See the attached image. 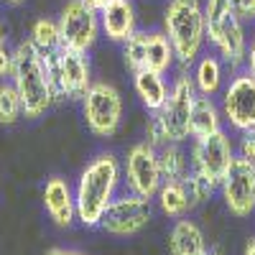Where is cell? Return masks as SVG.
<instances>
[{
	"mask_svg": "<svg viewBox=\"0 0 255 255\" xmlns=\"http://www.w3.org/2000/svg\"><path fill=\"white\" fill-rule=\"evenodd\" d=\"M120 181H123V163L113 153H100L84 166L74 186L77 220L84 227H100L110 202L118 197Z\"/></svg>",
	"mask_w": 255,
	"mask_h": 255,
	"instance_id": "6da1fadb",
	"label": "cell"
},
{
	"mask_svg": "<svg viewBox=\"0 0 255 255\" xmlns=\"http://www.w3.org/2000/svg\"><path fill=\"white\" fill-rule=\"evenodd\" d=\"M207 44L230 69H245L248 59V33L245 20L235 0H207L204 3Z\"/></svg>",
	"mask_w": 255,
	"mask_h": 255,
	"instance_id": "7a4b0ae2",
	"label": "cell"
},
{
	"mask_svg": "<svg viewBox=\"0 0 255 255\" xmlns=\"http://www.w3.org/2000/svg\"><path fill=\"white\" fill-rule=\"evenodd\" d=\"M13 59H15V67L10 82L20 95V102H23V118L36 120L56 102L46 61L31 41H20L13 49Z\"/></svg>",
	"mask_w": 255,
	"mask_h": 255,
	"instance_id": "3957f363",
	"label": "cell"
},
{
	"mask_svg": "<svg viewBox=\"0 0 255 255\" xmlns=\"http://www.w3.org/2000/svg\"><path fill=\"white\" fill-rule=\"evenodd\" d=\"M163 33L171 41L181 69H191L207 44L202 0H168L163 8Z\"/></svg>",
	"mask_w": 255,
	"mask_h": 255,
	"instance_id": "277c9868",
	"label": "cell"
},
{
	"mask_svg": "<svg viewBox=\"0 0 255 255\" xmlns=\"http://www.w3.org/2000/svg\"><path fill=\"white\" fill-rule=\"evenodd\" d=\"M46 69H49V79L56 95V102L61 100H79L87 95L90 84H92V67L90 59L84 51H74L61 46L56 54L44 56Z\"/></svg>",
	"mask_w": 255,
	"mask_h": 255,
	"instance_id": "5b68a950",
	"label": "cell"
},
{
	"mask_svg": "<svg viewBox=\"0 0 255 255\" xmlns=\"http://www.w3.org/2000/svg\"><path fill=\"white\" fill-rule=\"evenodd\" d=\"M194 100H197V87H194V82H191L189 69H179V74L171 82V87H168V97L163 102V108L156 113L168 143H184V140L191 138L189 120H191Z\"/></svg>",
	"mask_w": 255,
	"mask_h": 255,
	"instance_id": "8992f818",
	"label": "cell"
},
{
	"mask_svg": "<svg viewBox=\"0 0 255 255\" xmlns=\"http://www.w3.org/2000/svg\"><path fill=\"white\" fill-rule=\"evenodd\" d=\"M82 115L90 133L97 138H113L123 125V97L110 82H92L82 97Z\"/></svg>",
	"mask_w": 255,
	"mask_h": 255,
	"instance_id": "52a82bcc",
	"label": "cell"
},
{
	"mask_svg": "<svg viewBox=\"0 0 255 255\" xmlns=\"http://www.w3.org/2000/svg\"><path fill=\"white\" fill-rule=\"evenodd\" d=\"M222 120L235 133H245L255 128V74L238 69L222 90Z\"/></svg>",
	"mask_w": 255,
	"mask_h": 255,
	"instance_id": "ba28073f",
	"label": "cell"
},
{
	"mask_svg": "<svg viewBox=\"0 0 255 255\" xmlns=\"http://www.w3.org/2000/svg\"><path fill=\"white\" fill-rule=\"evenodd\" d=\"M123 181L128 191L140 194L145 199H153L158 194L163 184L161 168H158V151L148 140H140L128 148L123 161Z\"/></svg>",
	"mask_w": 255,
	"mask_h": 255,
	"instance_id": "9c48e42d",
	"label": "cell"
},
{
	"mask_svg": "<svg viewBox=\"0 0 255 255\" xmlns=\"http://www.w3.org/2000/svg\"><path fill=\"white\" fill-rule=\"evenodd\" d=\"M151 217H153L151 199H145L140 194H133V191H125V194H118L110 202L100 227L108 232V235L130 238V235H138L140 230H145L148 222H151Z\"/></svg>",
	"mask_w": 255,
	"mask_h": 255,
	"instance_id": "30bf717a",
	"label": "cell"
},
{
	"mask_svg": "<svg viewBox=\"0 0 255 255\" xmlns=\"http://www.w3.org/2000/svg\"><path fill=\"white\" fill-rule=\"evenodd\" d=\"M235 143H232L230 133L225 130H217L212 135H204V138H194L191 143V151H189V166L197 168V171L207 174L212 181L222 184L225 174L230 171L232 161H235Z\"/></svg>",
	"mask_w": 255,
	"mask_h": 255,
	"instance_id": "8fae6325",
	"label": "cell"
},
{
	"mask_svg": "<svg viewBox=\"0 0 255 255\" xmlns=\"http://www.w3.org/2000/svg\"><path fill=\"white\" fill-rule=\"evenodd\" d=\"M61 44L74 51L87 54L100 36V13L87 5V0H69L59 15Z\"/></svg>",
	"mask_w": 255,
	"mask_h": 255,
	"instance_id": "7c38bea8",
	"label": "cell"
},
{
	"mask_svg": "<svg viewBox=\"0 0 255 255\" xmlns=\"http://www.w3.org/2000/svg\"><path fill=\"white\" fill-rule=\"evenodd\" d=\"M220 191L232 217H250L255 212V166L235 156L220 184Z\"/></svg>",
	"mask_w": 255,
	"mask_h": 255,
	"instance_id": "4fadbf2b",
	"label": "cell"
},
{
	"mask_svg": "<svg viewBox=\"0 0 255 255\" xmlns=\"http://www.w3.org/2000/svg\"><path fill=\"white\" fill-rule=\"evenodd\" d=\"M44 207L56 227H72V222L77 220V202L72 184L61 176L49 179L44 186Z\"/></svg>",
	"mask_w": 255,
	"mask_h": 255,
	"instance_id": "5bb4252c",
	"label": "cell"
},
{
	"mask_svg": "<svg viewBox=\"0 0 255 255\" xmlns=\"http://www.w3.org/2000/svg\"><path fill=\"white\" fill-rule=\"evenodd\" d=\"M100 28L113 44H123L135 33V5L133 0H110L100 10Z\"/></svg>",
	"mask_w": 255,
	"mask_h": 255,
	"instance_id": "9a60e30c",
	"label": "cell"
},
{
	"mask_svg": "<svg viewBox=\"0 0 255 255\" xmlns=\"http://www.w3.org/2000/svg\"><path fill=\"white\" fill-rule=\"evenodd\" d=\"M227 64L212 51V54H202L194 64H191V82L197 87V95H207V97H217L222 90H225V79H227V72H225Z\"/></svg>",
	"mask_w": 255,
	"mask_h": 255,
	"instance_id": "2e32d148",
	"label": "cell"
},
{
	"mask_svg": "<svg viewBox=\"0 0 255 255\" xmlns=\"http://www.w3.org/2000/svg\"><path fill=\"white\" fill-rule=\"evenodd\" d=\"M168 87L171 84L166 82V74L161 72H151V69L133 72V90L148 113H158L163 108V102L168 97Z\"/></svg>",
	"mask_w": 255,
	"mask_h": 255,
	"instance_id": "e0dca14e",
	"label": "cell"
},
{
	"mask_svg": "<svg viewBox=\"0 0 255 255\" xmlns=\"http://www.w3.org/2000/svg\"><path fill=\"white\" fill-rule=\"evenodd\" d=\"M168 253L171 255H204L207 238L202 227L194 220H176V225L168 232Z\"/></svg>",
	"mask_w": 255,
	"mask_h": 255,
	"instance_id": "ac0fdd59",
	"label": "cell"
},
{
	"mask_svg": "<svg viewBox=\"0 0 255 255\" xmlns=\"http://www.w3.org/2000/svg\"><path fill=\"white\" fill-rule=\"evenodd\" d=\"M189 130L191 138H204L222 130V110L215 102V97L197 95L194 108H191V120H189Z\"/></svg>",
	"mask_w": 255,
	"mask_h": 255,
	"instance_id": "d6986e66",
	"label": "cell"
},
{
	"mask_svg": "<svg viewBox=\"0 0 255 255\" xmlns=\"http://www.w3.org/2000/svg\"><path fill=\"white\" fill-rule=\"evenodd\" d=\"M143 64H145L143 69L161 72V74H166L176 64L174 46L163 31H145V61Z\"/></svg>",
	"mask_w": 255,
	"mask_h": 255,
	"instance_id": "ffe728a7",
	"label": "cell"
},
{
	"mask_svg": "<svg viewBox=\"0 0 255 255\" xmlns=\"http://www.w3.org/2000/svg\"><path fill=\"white\" fill-rule=\"evenodd\" d=\"M158 207L166 217L171 220H181L186 212L191 209V202H189V191H186V184L184 181H163L161 189H158Z\"/></svg>",
	"mask_w": 255,
	"mask_h": 255,
	"instance_id": "44dd1931",
	"label": "cell"
},
{
	"mask_svg": "<svg viewBox=\"0 0 255 255\" xmlns=\"http://www.w3.org/2000/svg\"><path fill=\"white\" fill-rule=\"evenodd\" d=\"M158 168H161L163 181H184L191 166L181 143H163L158 148Z\"/></svg>",
	"mask_w": 255,
	"mask_h": 255,
	"instance_id": "7402d4cb",
	"label": "cell"
},
{
	"mask_svg": "<svg viewBox=\"0 0 255 255\" xmlns=\"http://www.w3.org/2000/svg\"><path fill=\"white\" fill-rule=\"evenodd\" d=\"M31 44L36 46V51L41 56H49V54H56L64 44H61V31H59V20H51V18H41L31 26Z\"/></svg>",
	"mask_w": 255,
	"mask_h": 255,
	"instance_id": "603a6c76",
	"label": "cell"
},
{
	"mask_svg": "<svg viewBox=\"0 0 255 255\" xmlns=\"http://www.w3.org/2000/svg\"><path fill=\"white\" fill-rule=\"evenodd\" d=\"M20 118H23V102H20V95L13 87V82L5 79L0 84V125L10 128Z\"/></svg>",
	"mask_w": 255,
	"mask_h": 255,
	"instance_id": "cb8c5ba5",
	"label": "cell"
},
{
	"mask_svg": "<svg viewBox=\"0 0 255 255\" xmlns=\"http://www.w3.org/2000/svg\"><path fill=\"white\" fill-rule=\"evenodd\" d=\"M184 184H186V191H189L191 207L204 204L207 199H212V194H215V189H217V184L212 181L207 174L197 171V168H189V174L184 176Z\"/></svg>",
	"mask_w": 255,
	"mask_h": 255,
	"instance_id": "d4e9b609",
	"label": "cell"
},
{
	"mask_svg": "<svg viewBox=\"0 0 255 255\" xmlns=\"http://www.w3.org/2000/svg\"><path fill=\"white\" fill-rule=\"evenodd\" d=\"M123 59H125V67L130 69V72H140L145 67V31H138L123 41Z\"/></svg>",
	"mask_w": 255,
	"mask_h": 255,
	"instance_id": "484cf974",
	"label": "cell"
},
{
	"mask_svg": "<svg viewBox=\"0 0 255 255\" xmlns=\"http://www.w3.org/2000/svg\"><path fill=\"white\" fill-rule=\"evenodd\" d=\"M145 140L151 143L156 151H158L163 143H168L166 135H163V128H161V123H158V118H156V113H151V118H148V125H145Z\"/></svg>",
	"mask_w": 255,
	"mask_h": 255,
	"instance_id": "4316f807",
	"label": "cell"
},
{
	"mask_svg": "<svg viewBox=\"0 0 255 255\" xmlns=\"http://www.w3.org/2000/svg\"><path fill=\"white\" fill-rule=\"evenodd\" d=\"M238 135H240V143H238V156L255 166V128H253V130H245V133H238Z\"/></svg>",
	"mask_w": 255,
	"mask_h": 255,
	"instance_id": "83f0119b",
	"label": "cell"
},
{
	"mask_svg": "<svg viewBox=\"0 0 255 255\" xmlns=\"http://www.w3.org/2000/svg\"><path fill=\"white\" fill-rule=\"evenodd\" d=\"M13 67H15L13 51H8L3 46V49H0V79H10L13 77Z\"/></svg>",
	"mask_w": 255,
	"mask_h": 255,
	"instance_id": "f1b7e54d",
	"label": "cell"
},
{
	"mask_svg": "<svg viewBox=\"0 0 255 255\" xmlns=\"http://www.w3.org/2000/svg\"><path fill=\"white\" fill-rule=\"evenodd\" d=\"M243 20H255V0H235Z\"/></svg>",
	"mask_w": 255,
	"mask_h": 255,
	"instance_id": "f546056e",
	"label": "cell"
},
{
	"mask_svg": "<svg viewBox=\"0 0 255 255\" xmlns=\"http://www.w3.org/2000/svg\"><path fill=\"white\" fill-rule=\"evenodd\" d=\"M245 69H248L250 74H255V36H253V41L248 44V59H245Z\"/></svg>",
	"mask_w": 255,
	"mask_h": 255,
	"instance_id": "4dcf8cb0",
	"label": "cell"
},
{
	"mask_svg": "<svg viewBox=\"0 0 255 255\" xmlns=\"http://www.w3.org/2000/svg\"><path fill=\"white\" fill-rule=\"evenodd\" d=\"M46 255H87V253H82V250H69V248H51Z\"/></svg>",
	"mask_w": 255,
	"mask_h": 255,
	"instance_id": "1f68e13d",
	"label": "cell"
},
{
	"mask_svg": "<svg viewBox=\"0 0 255 255\" xmlns=\"http://www.w3.org/2000/svg\"><path fill=\"white\" fill-rule=\"evenodd\" d=\"M108 3H110V0H87V5H92V8L97 10V13H100V10H102L105 5H108Z\"/></svg>",
	"mask_w": 255,
	"mask_h": 255,
	"instance_id": "d6a6232c",
	"label": "cell"
},
{
	"mask_svg": "<svg viewBox=\"0 0 255 255\" xmlns=\"http://www.w3.org/2000/svg\"><path fill=\"white\" fill-rule=\"evenodd\" d=\"M245 255H255V238L248 243V248H245Z\"/></svg>",
	"mask_w": 255,
	"mask_h": 255,
	"instance_id": "836d02e7",
	"label": "cell"
},
{
	"mask_svg": "<svg viewBox=\"0 0 255 255\" xmlns=\"http://www.w3.org/2000/svg\"><path fill=\"white\" fill-rule=\"evenodd\" d=\"M204 255H225V253H222V248H207Z\"/></svg>",
	"mask_w": 255,
	"mask_h": 255,
	"instance_id": "e575fe53",
	"label": "cell"
},
{
	"mask_svg": "<svg viewBox=\"0 0 255 255\" xmlns=\"http://www.w3.org/2000/svg\"><path fill=\"white\" fill-rule=\"evenodd\" d=\"M5 46V33H3V26H0V49Z\"/></svg>",
	"mask_w": 255,
	"mask_h": 255,
	"instance_id": "d590c367",
	"label": "cell"
},
{
	"mask_svg": "<svg viewBox=\"0 0 255 255\" xmlns=\"http://www.w3.org/2000/svg\"><path fill=\"white\" fill-rule=\"evenodd\" d=\"M5 3H10V5H18V3H23V0H5Z\"/></svg>",
	"mask_w": 255,
	"mask_h": 255,
	"instance_id": "8d00e7d4",
	"label": "cell"
}]
</instances>
